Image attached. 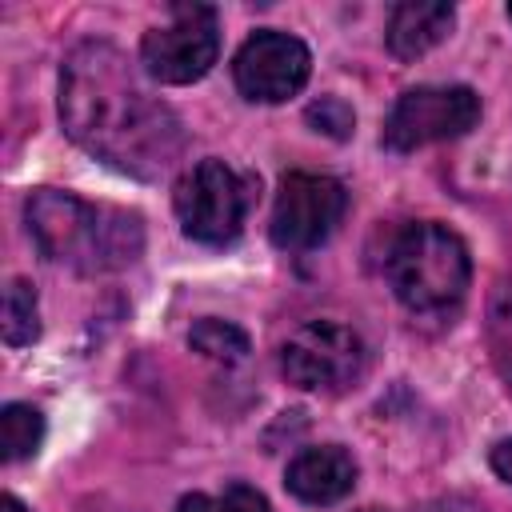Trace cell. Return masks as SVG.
<instances>
[{"instance_id":"obj_14","label":"cell","mask_w":512,"mask_h":512,"mask_svg":"<svg viewBox=\"0 0 512 512\" xmlns=\"http://www.w3.org/2000/svg\"><path fill=\"white\" fill-rule=\"evenodd\" d=\"M188 344H192L200 356H208V360H224V364H236V360L248 356V336H244L236 324L216 320V316L196 320L192 332H188Z\"/></svg>"},{"instance_id":"obj_21","label":"cell","mask_w":512,"mask_h":512,"mask_svg":"<svg viewBox=\"0 0 512 512\" xmlns=\"http://www.w3.org/2000/svg\"><path fill=\"white\" fill-rule=\"evenodd\" d=\"M356 512H384V508H356Z\"/></svg>"},{"instance_id":"obj_12","label":"cell","mask_w":512,"mask_h":512,"mask_svg":"<svg viewBox=\"0 0 512 512\" xmlns=\"http://www.w3.org/2000/svg\"><path fill=\"white\" fill-rule=\"evenodd\" d=\"M44 440V416L32 408V404H4L0 412V448H4V460L16 464V460H28L36 456Z\"/></svg>"},{"instance_id":"obj_3","label":"cell","mask_w":512,"mask_h":512,"mask_svg":"<svg viewBox=\"0 0 512 512\" xmlns=\"http://www.w3.org/2000/svg\"><path fill=\"white\" fill-rule=\"evenodd\" d=\"M384 276L408 312L444 316L460 308L472 280V260L448 224L416 220L392 236L384 252Z\"/></svg>"},{"instance_id":"obj_10","label":"cell","mask_w":512,"mask_h":512,"mask_svg":"<svg viewBox=\"0 0 512 512\" xmlns=\"http://www.w3.org/2000/svg\"><path fill=\"white\" fill-rule=\"evenodd\" d=\"M284 484L296 500L304 504H336L352 492L356 484V460L340 448V444H320V448H304L288 472H284Z\"/></svg>"},{"instance_id":"obj_7","label":"cell","mask_w":512,"mask_h":512,"mask_svg":"<svg viewBox=\"0 0 512 512\" xmlns=\"http://www.w3.org/2000/svg\"><path fill=\"white\" fill-rule=\"evenodd\" d=\"M480 120V96L468 84H420L408 88L388 120H384V148L388 152H416L436 140L464 136Z\"/></svg>"},{"instance_id":"obj_2","label":"cell","mask_w":512,"mask_h":512,"mask_svg":"<svg viewBox=\"0 0 512 512\" xmlns=\"http://www.w3.org/2000/svg\"><path fill=\"white\" fill-rule=\"evenodd\" d=\"M24 220L44 260L64 264L72 272H88V276L124 268L144 248V228L136 212L88 204L56 188L32 192L24 204Z\"/></svg>"},{"instance_id":"obj_4","label":"cell","mask_w":512,"mask_h":512,"mask_svg":"<svg viewBox=\"0 0 512 512\" xmlns=\"http://www.w3.org/2000/svg\"><path fill=\"white\" fill-rule=\"evenodd\" d=\"M248 204H252L248 180L236 176L224 160L192 164L172 188V208H176L184 236L196 244H208V248L232 244L240 236Z\"/></svg>"},{"instance_id":"obj_19","label":"cell","mask_w":512,"mask_h":512,"mask_svg":"<svg viewBox=\"0 0 512 512\" xmlns=\"http://www.w3.org/2000/svg\"><path fill=\"white\" fill-rule=\"evenodd\" d=\"M488 460H492V472H496L500 480H508V484H512V436H508V440H500V444L492 448V456H488Z\"/></svg>"},{"instance_id":"obj_1","label":"cell","mask_w":512,"mask_h":512,"mask_svg":"<svg viewBox=\"0 0 512 512\" xmlns=\"http://www.w3.org/2000/svg\"><path fill=\"white\" fill-rule=\"evenodd\" d=\"M60 120L88 156L136 180L164 176L184 152L176 112L108 40H80L64 56Z\"/></svg>"},{"instance_id":"obj_11","label":"cell","mask_w":512,"mask_h":512,"mask_svg":"<svg viewBox=\"0 0 512 512\" xmlns=\"http://www.w3.org/2000/svg\"><path fill=\"white\" fill-rule=\"evenodd\" d=\"M456 24V8L452 4H436V0H408L396 4L388 16V52L396 60H416L428 48H436Z\"/></svg>"},{"instance_id":"obj_5","label":"cell","mask_w":512,"mask_h":512,"mask_svg":"<svg viewBox=\"0 0 512 512\" xmlns=\"http://www.w3.org/2000/svg\"><path fill=\"white\" fill-rule=\"evenodd\" d=\"M368 348L340 320H308L280 348V372L304 392H344L360 380Z\"/></svg>"},{"instance_id":"obj_16","label":"cell","mask_w":512,"mask_h":512,"mask_svg":"<svg viewBox=\"0 0 512 512\" xmlns=\"http://www.w3.org/2000/svg\"><path fill=\"white\" fill-rule=\"evenodd\" d=\"M176 512H272L264 492L252 484H228L224 492H188L176 500Z\"/></svg>"},{"instance_id":"obj_6","label":"cell","mask_w":512,"mask_h":512,"mask_svg":"<svg viewBox=\"0 0 512 512\" xmlns=\"http://www.w3.org/2000/svg\"><path fill=\"white\" fill-rule=\"evenodd\" d=\"M220 56V24L208 4H172L168 24L148 28L140 40V64L160 84H192Z\"/></svg>"},{"instance_id":"obj_15","label":"cell","mask_w":512,"mask_h":512,"mask_svg":"<svg viewBox=\"0 0 512 512\" xmlns=\"http://www.w3.org/2000/svg\"><path fill=\"white\" fill-rule=\"evenodd\" d=\"M488 348H492V364L504 376L508 392H512V284H500L492 292L488 304Z\"/></svg>"},{"instance_id":"obj_13","label":"cell","mask_w":512,"mask_h":512,"mask_svg":"<svg viewBox=\"0 0 512 512\" xmlns=\"http://www.w3.org/2000/svg\"><path fill=\"white\" fill-rule=\"evenodd\" d=\"M0 332H4V344L8 348H20V344H32L40 336V312H36V292L28 280H8L4 288V320H0Z\"/></svg>"},{"instance_id":"obj_17","label":"cell","mask_w":512,"mask_h":512,"mask_svg":"<svg viewBox=\"0 0 512 512\" xmlns=\"http://www.w3.org/2000/svg\"><path fill=\"white\" fill-rule=\"evenodd\" d=\"M308 124H312L316 132H324V136L344 140V136L352 132L356 116H352V108H348L344 100H336V96H320V100L308 108Z\"/></svg>"},{"instance_id":"obj_18","label":"cell","mask_w":512,"mask_h":512,"mask_svg":"<svg viewBox=\"0 0 512 512\" xmlns=\"http://www.w3.org/2000/svg\"><path fill=\"white\" fill-rule=\"evenodd\" d=\"M420 512H484L472 496H460V492H452V496H436V500H428Z\"/></svg>"},{"instance_id":"obj_20","label":"cell","mask_w":512,"mask_h":512,"mask_svg":"<svg viewBox=\"0 0 512 512\" xmlns=\"http://www.w3.org/2000/svg\"><path fill=\"white\" fill-rule=\"evenodd\" d=\"M0 512H28V508L16 496H0Z\"/></svg>"},{"instance_id":"obj_22","label":"cell","mask_w":512,"mask_h":512,"mask_svg":"<svg viewBox=\"0 0 512 512\" xmlns=\"http://www.w3.org/2000/svg\"><path fill=\"white\" fill-rule=\"evenodd\" d=\"M508 16H512V4H508Z\"/></svg>"},{"instance_id":"obj_8","label":"cell","mask_w":512,"mask_h":512,"mask_svg":"<svg viewBox=\"0 0 512 512\" xmlns=\"http://www.w3.org/2000/svg\"><path fill=\"white\" fill-rule=\"evenodd\" d=\"M344 208H348V192L340 180L320 172H288L272 204V224H268L272 244L284 252L316 248L336 232Z\"/></svg>"},{"instance_id":"obj_9","label":"cell","mask_w":512,"mask_h":512,"mask_svg":"<svg viewBox=\"0 0 512 512\" xmlns=\"http://www.w3.org/2000/svg\"><path fill=\"white\" fill-rule=\"evenodd\" d=\"M312 72V52L304 40L264 28L256 36H248L232 60V80L240 88L244 100L256 104H280L288 96H296L308 84Z\"/></svg>"}]
</instances>
